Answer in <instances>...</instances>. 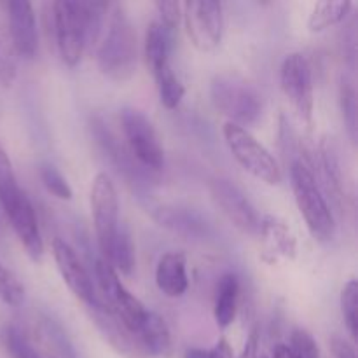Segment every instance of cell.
<instances>
[{
    "label": "cell",
    "mask_w": 358,
    "mask_h": 358,
    "mask_svg": "<svg viewBox=\"0 0 358 358\" xmlns=\"http://www.w3.org/2000/svg\"><path fill=\"white\" fill-rule=\"evenodd\" d=\"M98 69L114 83H126L136 72L138 49L136 31L122 6H115L108 21L107 34L96 52Z\"/></svg>",
    "instance_id": "1"
},
{
    "label": "cell",
    "mask_w": 358,
    "mask_h": 358,
    "mask_svg": "<svg viewBox=\"0 0 358 358\" xmlns=\"http://www.w3.org/2000/svg\"><path fill=\"white\" fill-rule=\"evenodd\" d=\"M290 180H292L297 208H299L311 236L322 243L331 241L336 234L334 213L325 199L320 184L317 182L311 164L304 159L294 161L290 166Z\"/></svg>",
    "instance_id": "2"
},
{
    "label": "cell",
    "mask_w": 358,
    "mask_h": 358,
    "mask_svg": "<svg viewBox=\"0 0 358 358\" xmlns=\"http://www.w3.org/2000/svg\"><path fill=\"white\" fill-rule=\"evenodd\" d=\"M210 96L215 110L227 117V122L241 128L255 124L264 108L257 87L234 72L217 73L210 86Z\"/></svg>",
    "instance_id": "3"
},
{
    "label": "cell",
    "mask_w": 358,
    "mask_h": 358,
    "mask_svg": "<svg viewBox=\"0 0 358 358\" xmlns=\"http://www.w3.org/2000/svg\"><path fill=\"white\" fill-rule=\"evenodd\" d=\"M222 135L233 157L245 171L268 185H278L282 182V168L276 157L247 128L226 122Z\"/></svg>",
    "instance_id": "4"
},
{
    "label": "cell",
    "mask_w": 358,
    "mask_h": 358,
    "mask_svg": "<svg viewBox=\"0 0 358 358\" xmlns=\"http://www.w3.org/2000/svg\"><path fill=\"white\" fill-rule=\"evenodd\" d=\"M121 124L128 150L147 171H161L164 166V149L150 119L136 108L121 112Z\"/></svg>",
    "instance_id": "5"
},
{
    "label": "cell",
    "mask_w": 358,
    "mask_h": 358,
    "mask_svg": "<svg viewBox=\"0 0 358 358\" xmlns=\"http://www.w3.org/2000/svg\"><path fill=\"white\" fill-rule=\"evenodd\" d=\"M52 17L62 62L73 69L86 51V6L80 2H55Z\"/></svg>",
    "instance_id": "6"
},
{
    "label": "cell",
    "mask_w": 358,
    "mask_h": 358,
    "mask_svg": "<svg viewBox=\"0 0 358 358\" xmlns=\"http://www.w3.org/2000/svg\"><path fill=\"white\" fill-rule=\"evenodd\" d=\"M280 87L290 108L301 122L311 124L315 110V94L311 69L301 52H290L280 66Z\"/></svg>",
    "instance_id": "7"
},
{
    "label": "cell",
    "mask_w": 358,
    "mask_h": 358,
    "mask_svg": "<svg viewBox=\"0 0 358 358\" xmlns=\"http://www.w3.org/2000/svg\"><path fill=\"white\" fill-rule=\"evenodd\" d=\"M185 31L191 44L201 52L219 48L224 34V7L215 0H189L182 3Z\"/></svg>",
    "instance_id": "8"
},
{
    "label": "cell",
    "mask_w": 358,
    "mask_h": 358,
    "mask_svg": "<svg viewBox=\"0 0 358 358\" xmlns=\"http://www.w3.org/2000/svg\"><path fill=\"white\" fill-rule=\"evenodd\" d=\"M91 215H93L94 234L101 255L107 261L108 252L119 229V198L114 182L107 173H98L91 185Z\"/></svg>",
    "instance_id": "9"
},
{
    "label": "cell",
    "mask_w": 358,
    "mask_h": 358,
    "mask_svg": "<svg viewBox=\"0 0 358 358\" xmlns=\"http://www.w3.org/2000/svg\"><path fill=\"white\" fill-rule=\"evenodd\" d=\"M210 194L226 219L243 234H259L261 217L243 191L227 178H215L210 182Z\"/></svg>",
    "instance_id": "10"
},
{
    "label": "cell",
    "mask_w": 358,
    "mask_h": 358,
    "mask_svg": "<svg viewBox=\"0 0 358 358\" xmlns=\"http://www.w3.org/2000/svg\"><path fill=\"white\" fill-rule=\"evenodd\" d=\"M51 248L56 268H58L63 282L72 290L73 296L83 301L86 306H91V304L96 303L98 296L96 290H94L93 280H91L90 273L86 271L84 264L80 262L76 250L66 241L59 240V238L52 240Z\"/></svg>",
    "instance_id": "11"
},
{
    "label": "cell",
    "mask_w": 358,
    "mask_h": 358,
    "mask_svg": "<svg viewBox=\"0 0 358 358\" xmlns=\"http://www.w3.org/2000/svg\"><path fill=\"white\" fill-rule=\"evenodd\" d=\"M3 212H6V217L9 219L17 240H20V243L27 250L28 257L31 261H41L42 254H44L41 229H38L34 206H31L30 199L24 194V191L17 198H14L9 205L3 206Z\"/></svg>",
    "instance_id": "12"
},
{
    "label": "cell",
    "mask_w": 358,
    "mask_h": 358,
    "mask_svg": "<svg viewBox=\"0 0 358 358\" xmlns=\"http://www.w3.org/2000/svg\"><path fill=\"white\" fill-rule=\"evenodd\" d=\"M87 310H90L91 320L94 322L98 331L103 334V338L107 339L112 348H115L126 357L145 358V353H143L136 336L129 329H126L124 324L100 299L87 306Z\"/></svg>",
    "instance_id": "13"
},
{
    "label": "cell",
    "mask_w": 358,
    "mask_h": 358,
    "mask_svg": "<svg viewBox=\"0 0 358 358\" xmlns=\"http://www.w3.org/2000/svg\"><path fill=\"white\" fill-rule=\"evenodd\" d=\"M6 9L17 56L28 59L34 58L38 49L37 20H35L34 6L30 2H23V0H10V2H6Z\"/></svg>",
    "instance_id": "14"
},
{
    "label": "cell",
    "mask_w": 358,
    "mask_h": 358,
    "mask_svg": "<svg viewBox=\"0 0 358 358\" xmlns=\"http://www.w3.org/2000/svg\"><path fill=\"white\" fill-rule=\"evenodd\" d=\"M156 285L166 297L177 299L187 292V257L182 252H166L156 268Z\"/></svg>",
    "instance_id": "15"
},
{
    "label": "cell",
    "mask_w": 358,
    "mask_h": 358,
    "mask_svg": "<svg viewBox=\"0 0 358 358\" xmlns=\"http://www.w3.org/2000/svg\"><path fill=\"white\" fill-rule=\"evenodd\" d=\"M154 220L161 227L173 231L185 238H205L208 236V222L194 210L182 208V206H159L152 213Z\"/></svg>",
    "instance_id": "16"
},
{
    "label": "cell",
    "mask_w": 358,
    "mask_h": 358,
    "mask_svg": "<svg viewBox=\"0 0 358 358\" xmlns=\"http://www.w3.org/2000/svg\"><path fill=\"white\" fill-rule=\"evenodd\" d=\"M259 234L266 245V252L273 257L294 259L297 255L296 234L289 227V224L276 215H264L259 226Z\"/></svg>",
    "instance_id": "17"
},
{
    "label": "cell",
    "mask_w": 358,
    "mask_h": 358,
    "mask_svg": "<svg viewBox=\"0 0 358 358\" xmlns=\"http://www.w3.org/2000/svg\"><path fill=\"white\" fill-rule=\"evenodd\" d=\"M140 346H142L145 357L166 355L171 348V334L166 322L156 311L147 310L145 318L136 332Z\"/></svg>",
    "instance_id": "18"
},
{
    "label": "cell",
    "mask_w": 358,
    "mask_h": 358,
    "mask_svg": "<svg viewBox=\"0 0 358 358\" xmlns=\"http://www.w3.org/2000/svg\"><path fill=\"white\" fill-rule=\"evenodd\" d=\"M238 296H240V280L234 273L220 276L217 285L213 317L220 329H227L234 322L238 313Z\"/></svg>",
    "instance_id": "19"
},
{
    "label": "cell",
    "mask_w": 358,
    "mask_h": 358,
    "mask_svg": "<svg viewBox=\"0 0 358 358\" xmlns=\"http://www.w3.org/2000/svg\"><path fill=\"white\" fill-rule=\"evenodd\" d=\"M170 37L159 21H152L145 31V62L154 77L170 65Z\"/></svg>",
    "instance_id": "20"
},
{
    "label": "cell",
    "mask_w": 358,
    "mask_h": 358,
    "mask_svg": "<svg viewBox=\"0 0 358 358\" xmlns=\"http://www.w3.org/2000/svg\"><path fill=\"white\" fill-rule=\"evenodd\" d=\"M17 52L10 35L6 2H0V84L10 87L17 76Z\"/></svg>",
    "instance_id": "21"
},
{
    "label": "cell",
    "mask_w": 358,
    "mask_h": 358,
    "mask_svg": "<svg viewBox=\"0 0 358 358\" xmlns=\"http://www.w3.org/2000/svg\"><path fill=\"white\" fill-rule=\"evenodd\" d=\"M353 3L348 0H325L318 2L313 7L308 20V28L310 31H324L327 28L336 27L341 23L352 10Z\"/></svg>",
    "instance_id": "22"
},
{
    "label": "cell",
    "mask_w": 358,
    "mask_h": 358,
    "mask_svg": "<svg viewBox=\"0 0 358 358\" xmlns=\"http://www.w3.org/2000/svg\"><path fill=\"white\" fill-rule=\"evenodd\" d=\"M107 262L121 275L129 276L133 273V269H135V247H133V240L128 227L119 226L114 243H112L110 252H108Z\"/></svg>",
    "instance_id": "23"
},
{
    "label": "cell",
    "mask_w": 358,
    "mask_h": 358,
    "mask_svg": "<svg viewBox=\"0 0 358 358\" xmlns=\"http://www.w3.org/2000/svg\"><path fill=\"white\" fill-rule=\"evenodd\" d=\"M320 164H322V171H324V180L325 185H327V191L331 192L332 198L336 201L343 198V191H341V168H339V159L336 156V149L334 143L331 142L329 138H325L320 145Z\"/></svg>",
    "instance_id": "24"
},
{
    "label": "cell",
    "mask_w": 358,
    "mask_h": 358,
    "mask_svg": "<svg viewBox=\"0 0 358 358\" xmlns=\"http://www.w3.org/2000/svg\"><path fill=\"white\" fill-rule=\"evenodd\" d=\"M154 80H156L161 105L168 110H175L180 105L182 98H184L185 87L180 83V79L175 76L173 69L171 66L164 69L163 72L154 77Z\"/></svg>",
    "instance_id": "25"
},
{
    "label": "cell",
    "mask_w": 358,
    "mask_h": 358,
    "mask_svg": "<svg viewBox=\"0 0 358 358\" xmlns=\"http://www.w3.org/2000/svg\"><path fill=\"white\" fill-rule=\"evenodd\" d=\"M21 187L17 185L16 173H14L13 163L9 159V154L0 143V205L7 206L14 198L21 194Z\"/></svg>",
    "instance_id": "26"
},
{
    "label": "cell",
    "mask_w": 358,
    "mask_h": 358,
    "mask_svg": "<svg viewBox=\"0 0 358 358\" xmlns=\"http://www.w3.org/2000/svg\"><path fill=\"white\" fill-rule=\"evenodd\" d=\"M357 310H358V285H357V280H350V282L343 287L341 311H343V318H345L346 329H348L353 341H355L358 334Z\"/></svg>",
    "instance_id": "27"
},
{
    "label": "cell",
    "mask_w": 358,
    "mask_h": 358,
    "mask_svg": "<svg viewBox=\"0 0 358 358\" xmlns=\"http://www.w3.org/2000/svg\"><path fill=\"white\" fill-rule=\"evenodd\" d=\"M0 301L13 308L21 306L24 301V287L3 264H0Z\"/></svg>",
    "instance_id": "28"
},
{
    "label": "cell",
    "mask_w": 358,
    "mask_h": 358,
    "mask_svg": "<svg viewBox=\"0 0 358 358\" xmlns=\"http://www.w3.org/2000/svg\"><path fill=\"white\" fill-rule=\"evenodd\" d=\"M38 175H41L42 184L48 189L49 194L62 199V201H70V199H72V187H70V184L66 182V178L63 177L52 164H42L41 170H38Z\"/></svg>",
    "instance_id": "29"
},
{
    "label": "cell",
    "mask_w": 358,
    "mask_h": 358,
    "mask_svg": "<svg viewBox=\"0 0 358 358\" xmlns=\"http://www.w3.org/2000/svg\"><path fill=\"white\" fill-rule=\"evenodd\" d=\"M2 339L10 358H42L37 353V350L30 345V341L24 338L23 332L13 325L3 329Z\"/></svg>",
    "instance_id": "30"
},
{
    "label": "cell",
    "mask_w": 358,
    "mask_h": 358,
    "mask_svg": "<svg viewBox=\"0 0 358 358\" xmlns=\"http://www.w3.org/2000/svg\"><path fill=\"white\" fill-rule=\"evenodd\" d=\"M341 108H343V117H345L346 126H348V133L352 140H355V129H357V101H355V87L352 83L343 80L341 83Z\"/></svg>",
    "instance_id": "31"
},
{
    "label": "cell",
    "mask_w": 358,
    "mask_h": 358,
    "mask_svg": "<svg viewBox=\"0 0 358 358\" xmlns=\"http://www.w3.org/2000/svg\"><path fill=\"white\" fill-rule=\"evenodd\" d=\"M290 348L296 358H320L317 341L313 336L304 329H296L290 336Z\"/></svg>",
    "instance_id": "32"
},
{
    "label": "cell",
    "mask_w": 358,
    "mask_h": 358,
    "mask_svg": "<svg viewBox=\"0 0 358 358\" xmlns=\"http://www.w3.org/2000/svg\"><path fill=\"white\" fill-rule=\"evenodd\" d=\"M156 9L161 17V27L171 35L177 30L178 23H180L182 3L175 2V0H163V2H156Z\"/></svg>",
    "instance_id": "33"
},
{
    "label": "cell",
    "mask_w": 358,
    "mask_h": 358,
    "mask_svg": "<svg viewBox=\"0 0 358 358\" xmlns=\"http://www.w3.org/2000/svg\"><path fill=\"white\" fill-rule=\"evenodd\" d=\"M184 358H234L233 346L227 343V339H219L212 348H189L185 350Z\"/></svg>",
    "instance_id": "34"
},
{
    "label": "cell",
    "mask_w": 358,
    "mask_h": 358,
    "mask_svg": "<svg viewBox=\"0 0 358 358\" xmlns=\"http://www.w3.org/2000/svg\"><path fill=\"white\" fill-rule=\"evenodd\" d=\"M331 346H332V352H334L336 358H357L355 348H353V346L350 345L346 339L332 338Z\"/></svg>",
    "instance_id": "35"
},
{
    "label": "cell",
    "mask_w": 358,
    "mask_h": 358,
    "mask_svg": "<svg viewBox=\"0 0 358 358\" xmlns=\"http://www.w3.org/2000/svg\"><path fill=\"white\" fill-rule=\"evenodd\" d=\"M240 358H259V331L254 329L250 332L247 339V345H245L243 353H241Z\"/></svg>",
    "instance_id": "36"
},
{
    "label": "cell",
    "mask_w": 358,
    "mask_h": 358,
    "mask_svg": "<svg viewBox=\"0 0 358 358\" xmlns=\"http://www.w3.org/2000/svg\"><path fill=\"white\" fill-rule=\"evenodd\" d=\"M271 358H296V355H294L292 348L289 345H276L273 348Z\"/></svg>",
    "instance_id": "37"
},
{
    "label": "cell",
    "mask_w": 358,
    "mask_h": 358,
    "mask_svg": "<svg viewBox=\"0 0 358 358\" xmlns=\"http://www.w3.org/2000/svg\"><path fill=\"white\" fill-rule=\"evenodd\" d=\"M44 358H56V357H52V355H45Z\"/></svg>",
    "instance_id": "38"
}]
</instances>
